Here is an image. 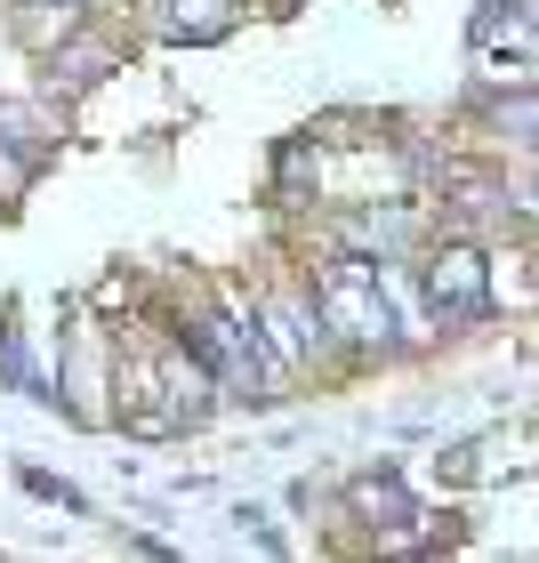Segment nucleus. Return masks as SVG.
<instances>
[{
	"mask_svg": "<svg viewBox=\"0 0 539 563\" xmlns=\"http://www.w3.org/2000/svg\"><path fill=\"white\" fill-rule=\"evenodd\" d=\"M410 314V290L387 274V258H330L315 274V322L339 339H395Z\"/></svg>",
	"mask_w": 539,
	"mask_h": 563,
	"instance_id": "obj_1",
	"label": "nucleus"
},
{
	"mask_svg": "<svg viewBox=\"0 0 539 563\" xmlns=\"http://www.w3.org/2000/svg\"><path fill=\"white\" fill-rule=\"evenodd\" d=\"M354 507H363V516H387L378 531H410V523H419V507H410V492L395 475H363V483H354Z\"/></svg>",
	"mask_w": 539,
	"mask_h": 563,
	"instance_id": "obj_3",
	"label": "nucleus"
},
{
	"mask_svg": "<svg viewBox=\"0 0 539 563\" xmlns=\"http://www.w3.org/2000/svg\"><path fill=\"white\" fill-rule=\"evenodd\" d=\"M531 210H539V177H531Z\"/></svg>",
	"mask_w": 539,
	"mask_h": 563,
	"instance_id": "obj_6",
	"label": "nucleus"
},
{
	"mask_svg": "<svg viewBox=\"0 0 539 563\" xmlns=\"http://www.w3.org/2000/svg\"><path fill=\"white\" fill-rule=\"evenodd\" d=\"M226 16H234V0H169V33H186V41L226 33Z\"/></svg>",
	"mask_w": 539,
	"mask_h": 563,
	"instance_id": "obj_4",
	"label": "nucleus"
},
{
	"mask_svg": "<svg viewBox=\"0 0 539 563\" xmlns=\"http://www.w3.org/2000/svg\"><path fill=\"white\" fill-rule=\"evenodd\" d=\"M33 9H73V0H33Z\"/></svg>",
	"mask_w": 539,
	"mask_h": 563,
	"instance_id": "obj_5",
	"label": "nucleus"
},
{
	"mask_svg": "<svg viewBox=\"0 0 539 563\" xmlns=\"http://www.w3.org/2000/svg\"><path fill=\"white\" fill-rule=\"evenodd\" d=\"M427 314L435 322H483L492 314V266H483L475 250L427 258Z\"/></svg>",
	"mask_w": 539,
	"mask_h": 563,
	"instance_id": "obj_2",
	"label": "nucleus"
}]
</instances>
